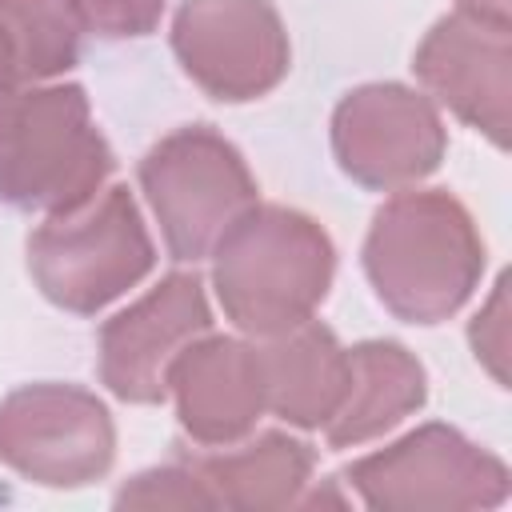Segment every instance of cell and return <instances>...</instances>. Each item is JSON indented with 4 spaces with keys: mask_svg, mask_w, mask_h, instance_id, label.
I'll list each match as a JSON object with an SVG mask.
<instances>
[{
    "mask_svg": "<svg viewBox=\"0 0 512 512\" xmlns=\"http://www.w3.org/2000/svg\"><path fill=\"white\" fill-rule=\"evenodd\" d=\"M364 272L392 316L436 324L480 284L484 240L456 196L440 188L400 192L372 216Z\"/></svg>",
    "mask_w": 512,
    "mask_h": 512,
    "instance_id": "cell-1",
    "label": "cell"
},
{
    "mask_svg": "<svg viewBox=\"0 0 512 512\" xmlns=\"http://www.w3.org/2000/svg\"><path fill=\"white\" fill-rule=\"evenodd\" d=\"M116 508H216V500L192 464H168L124 484L116 492Z\"/></svg>",
    "mask_w": 512,
    "mask_h": 512,
    "instance_id": "cell-17",
    "label": "cell"
},
{
    "mask_svg": "<svg viewBox=\"0 0 512 512\" xmlns=\"http://www.w3.org/2000/svg\"><path fill=\"white\" fill-rule=\"evenodd\" d=\"M0 84H16V68H12V52H8L4 32H0Z\"/></svg>",
    "mask_w": 512,
    "mask_h": 512,
    "instance_id": "cell-21",
    "label": "cell"
},
{
    "mask_svg": "<svg viewBox=\"0 0 512 512\" xmlns=\"http://www.w3.org/2000/svg\"><path fill=\"white\" fill-rule=\"evenodd\" d=\"M212 312L196 272H172L100 328V380L128 404H156L168 392L172 360L208 332Z\"/></svg>",
    "mask_w": 512,
    "mask_h": 512,
    "instance_id": "cell-10",
    "label": "cell"
},
{
    "mask_svg": "<svg viewBox=\"0 0 512 512\" xmlns=\"http://www.w3.org/2000/svg\"><path fill=\"white\" fill-rule=\"evenodd\" d=\"M456 4L472 20H484V24H496V28L512 24V0H456Z\"/></svg>",
    "mask_w": 512,
    "mask_h": 512,
    "instance_id": "cell-20",
    "label": "cell"
},
{
    "mask_svg": "<svg viewBox=\"0 0 512 512\" xmlns=\"http://www.w3.org/2000/svg\"><path fill=\"white\" fill-rule=\"evenodd\" d=\"M472 348L488 364V372L504 384L508 380V372H504V356H508V276H500L488 308L476 316V324H472Z\"/></svg>",
    "mask_w": 512,
    "mask_h": 512,
    "instance_id": "cell-19",
    "label": "cell"
},
{
    "mask_svg": "<svg viewBox=\"0 0 512 512\" xmlns=\"http://www.w3.org/2000/svg\"><path fill=\"white\" fill-rule=\"evenodd\" d=\"M312 464H316L312 448L288 432H260L252 444L236 452L192 460L212 500L224 508H240V512L288 508L304 492Z\"/></svg>",
    "mask_w": 512,
    "mask_h": 512,
    "instance_id": "cell-15",
    "label": "cell"
},
{
    "mask_svg": "<svg viewBox=\"0 0 512 512\" xmlns=\"http://www.w3.org/2000/svg\"><path fill=\"white\" fill-rule=\"evenodd\" d=\"M184 72L212 100H256L288 72V32L268 0H184L172 24Z\"/></svg>",
    "mask_w": 512,
    "mask_h": 512,
    "instance_id": "cell-8",
    "label": "cell"
},
{
    "mask_svg": "<svg viewBox=\"0 0 512 512\" xmlns=\"http://www.w3.org/2000/svg\"><path fill=\"white\" fill-rule=\"evenodd\" d=\"M112 148L80 84H0V200L20 212H68L100 192Z\"/></svg>",
    "mask_w": 512,
    "mask_h": 512,
    "instance_id": "cell-3",
    "label": "cell"
},
{
    "mask_svg": "<svg viewBox=\"0 0 512 512\" xmlns=\"http://www.w3.org/2000/svg\"><path fill=\"white\" fill-rule=\"evenodd\" d=\"M212 284L224 316L252 336L296 328L328 296L336 252L328 232L284 204H252L216 240Z\"/></svg>",
    "mask_w": 512,
    "mask_h": 512,
    "instance_id": "cell-2",
    "label": "cell"
},
{
    "mask_svg": "<svg viewBox=\"0 0 512 512\" xmlns=\"http://www.w3.org/2000/svg\"><path fill=\"white\" fill-rule=\"evenodd\" d=\"M260 356L264 408L296 428H320L340 408L348 388V352L320 320H300L288 332L268 336Z\"/></svg>",
    "mask_w": 512,
    "mask_h": 512,
    "instance_id": "cell-13",
    "label": "cell"
},
{
    "mask_svg": "<svg viewBox=\"0 0 512 512\" xmlns=\"http://www.w3.org/2000/svg\"><path fill=\"white\" fill-rule=\"evenodd\" d=\"M116 428L76 384H28L0 400V460L48 488H80L108 472Z\"/></svg>",
    "mask_w": 512,
    "mask_h": 512,
    "instance_id": "cell-7",
    "label": "cell"
},
{
    "mask_svg": "<svg viewBox=\"0 0 512 512\" xmlns=\"http://www.w3.org/2000/svg\"><path fill=\"white\" fill-rule=\"evenodd\" d=\"M416 80L468 128H480L496 148H508L512 96V36L508 28L444 16L416 48Z\"/></svg>",
    "mask_w": 512,
    "mask_h": 512,
    "instance_id": "cell-11",
    "label": "cell"
},
{
    "mask_svg": "<svg viewBox=\"0 0 512 512\" xmlns=\"http://www.w3.org/2000/svg\"><path fill=\"white\" fill-rule=\"evenodd\" d=\"M140 188L160 220L172 260H200L256 204L244 156L208 124L180 128L140 160Z\"/></svg>",
    "mask_w": 512,
    "mask_h": 512,
    "instance_id": "cell-5",
    "label": "cell"
},
{
    "mask_svg": "<svg viewBox=\"0 0 512 512\" xmlns=\"http://www.w3.org/2000/svg\"><path fill=\"white\" fill-rule=\"evenodd\" d=\"M84 28L96 36L120 40V36H144L160 24L164 0H72Z\"/></svg>",
    "mask_w": 512,
    "mask_h": 512,
    "instance_id": "cell-18",
    "label": "cell"
},
{
    "mask_svg": "<svg viewBox=\"0 0 512 512\" xmlns=\"http://www.w3.org/2000/svg\"><path fill=\"white\" fill-rule=\"evenodd\" d=\"M168 392L184 432L204 448H232L264 412V376L252 344L232 336L192 340L168 368Z\"/></svg>",
    "mask_w": 512,
    "mask_h": 512,
    "instance_id": "cell-12",
    "label": "cell"
},
{
    "mask_svg": "<svg viewBox=\"0 0 512 512\" xmlns=\"http://www.w3.org/2000/svg\"><path fill=\"white\" fill-rule=\"evenodd\" d=\"M156 260L144 216L124 184L48 216L28 236V268L40 292L76 316H92L148 276Z\"/></svg>",
    "mask_w": 512,
    "mask_h": 512,
    "instance_id": "cell-4",
    "label": "cell"
},
{
    "mask_svg": "<svg viewBox=\"0 0 512 512\" xmlns=\"http://www.w3.org/2000/svg\"><path fill=\"white\" fill-rule=\"evenodd\" d=\"M348 480L368 508L384 512L496 508L508 496L504 460L448 424H424L384 452L356 460Z\"/></svg>",
    "mask_w": 512,
    "mask_h": 512,
    "instance_id": "cell-6",
    "label": "cell"
},
{
    "mask_svg": "<svg viewBox=\"0 0 512 512\" xmlns=\"http://www.w3.org/2000/svg\"><path fill=\"white\" fill-rule=\"evenodd\" d=\"M424 392V368L404 344L364 340L348 352V388L340 408L324 424V440L332 448L364 444L416 412L424 404Z\"/></svg>",
    "mask_w": 512,
    "mask_h": 512,
    "instance_id": "cell-14",
    "label": "cell"
},
{
    "mask_svg": "<svg viewBox=\"0 0 512 512\" xmlns=\"http://www.w3.org/2000/svg\"><path fill=\"white\" fill-rule=\"evenodd\" d=\"M444 124L428 96L404 84H364L332 116V152L340 168L376 192L408 188L444 160Z\"/></svg>",
    "mask_w": 512,
    "mask_h": 512,
    "instance_id": "cell-9",
    "label": "cell"
},
{
    "mask_svg": "<svg viewBox=\"0 0 512 512\" xmlns=\"http://www.w3.org/2000/svg\"><path fill=\"white\" fill-rule=\"evenodd\" d=\"M0 32L12 52L16 84L48 80L80 56V16L72 0H0Z\"/></svg>",
    "mask_w": 512,
    "mask_h": 512,
    "instance_id": "cell-16",
    "label": "cell"
}]
</instances>
